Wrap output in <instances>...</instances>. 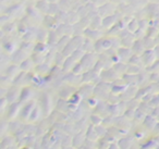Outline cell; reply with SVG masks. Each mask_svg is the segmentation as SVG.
<instances>
[{
    "label": "cell",
    "mask_w": 159,
    "mask_h": 149,
    "mask_svg": "<svg viewBox=\"0 0 159 149\" xmlns=\"http://www.w3.org/2000/svg\"><path fill=\"white\" fill-rule=\"evenodd\" d=\"M119 142H123V145H119L120 149H130L133 146V139L131 137H122Z\"/></svg>",
    "instance_id": "cell-1"
},
{
    "label": "cell",
    "mask_w": 159,
    "mask_h": 149,
    "mask_svg": "<svg viewBox=\"0 0 159 149\" xmlns=\"http://www.w3.org/2000/svg\"><path fill=\"white\" fill-rule=\"evenodd\" d=\"M130 149H141V147H139V145H133Z\"/></svg>",
    "instance_id": "cell-2"
}]
</instances>
